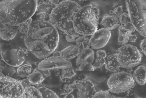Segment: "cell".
Listing matches in <instances>:
<instances>
[{
  "mask_svg": "<svg viewBox=\"0 0 146 101\" xmlns=\"http://www.w3.org/2000/svg\"><path fill=\"white\" fill-rule=\"evenodd\" d=\"M23 42L33 55L43 59L56 50L59 42L58 30L49 21H32L24 35Z\"/></svg>",
  "mask_w": 146,
  "mask_h": 101,
  "instance_id": "1",
  "label": "cell"
},
{
  "mask_svg": "<svg viewBox=\"0 0 146 101\" xmlns=\"http://www.w3.org/2000/svg\"><path fill=\"white\" fill-rule=\"evenodd\" d=\"M38 5V0H3L0 3L1 22L18 26L31 18Z\"/></svg>",
  "mask_w": 146,
  "mask_h": 101,
  "instance_id": "2",
  "label": "cell"
},
{
  "mask_svg": "<svg viewBox=\"0 0 146 101\" xmlns=\"http://www.w3.org/2000/svg\"><path fill=\"white\" fill-rule=\"evenodd\" d=\"M99 14L98 7L94 5L81 7L74 17V29L81 35H91L98 29Z\"/></svg>",
  "mask_w": 146,
  "mask_h": 101,
  "instance_id": "3",
  "label": "cell"
},
{
  "mask_svg": "<svg viewBox=\"0 0 146 101\" xmlns=\"http://www.w3.org/2000/svg\"><path fill=\"white\" fill-rule=\"evenodd\" d=\"M81 7L79 3L72 0L60 2L52 9L49 22L58 30L65 33L73 28L74 17Z\"/></svg>",
  "mask_w": 146,
  "mask_h": 101,
  "instance_id": "4",
  "label": "cell"
},
{
  "mask_svg": "<svg viewBox=\"0 0 146 101\" xmlns=\"http://www.w3.org/2000/svg\"><path fill=\"white\" fill-rule=\"evenodd\" d=\"M125 5L136 31L146 38V0H125Z\"/></svg>",
  "mask_w": 146,
  "mask_h": 101,
  "instance_id": "5",
  "label": "cell"
},
{
  "mask_svg": "<svg viewBox=\"0 0 146 101\" xmlns=\"http://www.w3.org/2000/svg\"><path fill=\"white\" fill-rule=\"evenodd\" d=\"M109 91L114 94H121L131 90L135 86L132 75L125 71H117L110 75L107 80Z\"/></svg>",
  "mask_w": 146,
  "mask_h": 101,
  "instance_id": "6",
  "label": "cell"
},
{
  "mask_svg": "<svg viewBox=\"0 0 146 101\" xmlns=\"http://www.w3.org/2000/svg\"><path fill=\"white\" fill-rule=\"evenodd\" d=\"M117 58L120 67L129 68L138 66L142 59L140 51L130 44L122 45L117 49Z\"/></svg>",
  "mask_w": 146,
  "mask_h": 101,
  "instance_id": "7",
  "label": "cell"
},
{
  "mask_svg": "<svg viewBox=\"0 0 146 101\" xmlns=\"http://www.w3.org/2000/svg\"><path fill=\"white\" fill-rule=\"evenodd\" d=\"M25 94L21 82L14 78L5 75L0 78V95L3 98H20Z\"/></svg>",
  "mask_w": 146,
  "mask_h": 101,
  "instance_id": "8",
  "label": "cell"
},
{
  "mask_svg": "<svg viewBox=\"0 0 146 101\" xmlns=\"http://www.w3.org/2000/svg\"><path fill=\"white\" fill-rule=\"evenodd\" d=\"M1 55L5 64L17 67L26 60L25 51L19 47H10L2 49Z\"/></svg>",
  "mask_w": 146,
  "mask_h": 101,
  "instance_id": "9",
  "label": "cell"
},
{
  "mask_svg": "<svg viewBox=\"0 0 146 101\" xmlns=\"http://www.w3.org/2000/svg\"><path fill=\"white\" fill-rule=\"evenodd\" d=\"M70 67H72V63L68 60L54 56L43 59L38 65V68L40 71L62 70Z\"/></svg>",
  "mask_w": 146,
  "mask_h": 101,
  "instance_id": "10",
  "label": "cell"
},
{
  "mask_svg": "<svg viewBox=\"0 0 146 101\" xmlns=\"http://www.w3.org/2000/svg\"><path fill=\"white\" fill-rule=\"evenodd\" d=\"M90 36L89 39L90 47L93 50H98L103 48L107 45L111 37V32L103 27L98 29Z\"/></svg>",
  "mask_w": 146,
  "mask_h": 101,
  "instance_id": "11",
  "label": "cell"
},
{
  "mask_svg": "<svg viewBox=\"0 0 146 101\" xmlns=\"http://www.w3.org/2000/svg\"><path fill=\"white\" fill-rule=\"evenodd\" d=\"M76 90L78 98H92L96 92L95 85L89 79L76 80Z\"/></svg>",
  "mask_w": 146,
  "mask_h": 101,
  "instance_id": "12",
  "label": "cell"
},
{
  "mask_svg": "<svg viewBox=\"0 0 146 101\" xmlns=\"http://www.w3.org/2000/svg\"><path fill=\"white\" fill-rule=\"evenodd\" d=\"M54 7V6L46 2L40 3L38 4L33 16L36 18L35 20L49 21L50 16Z\"/></svg>",
  "mask_w": 146,
  "mask_h": 101,
  "instance_id": "13",
  "label": "cell"
},
{
  "mask_svg": "<svg viewBox=\"0 0 146 101\" xmlns=\"http://www.w3.org/2000/svg\"><path fill=\"white\" fill-rule=\"evenodd\" d=\"M18 33V26H11L1 22L0 26V36L5 41L13 39Z\"/></svg>",
  "mask_w": 146,
  "mask_h": 101,
  "instance_id": "14",
  "label": "cell"
},
{
  "mask_svg": "<svg viewBox=\"0 0 146 101\" xmlns=\"http://www.w3.org/2000/svg\"><path fill=\"white\" fill-rule=\"evenodd\" d=\"M95 59V51L90 47H87L80 51L76 60V65L78 67L84 62H89L93 63Z\"/></svg>",
  "mask_w": 146,
  "mask_h": 101,
  "instance_id": "15",
  "label": "cell"
},
{
  "mask_svg": "<svg viewBox=\"0 0 146 101\" xmlns=\"http://www.w3.org/2000/svg\"><path fill=\"white\" fill-rule=\"evenodd\" d=\"M104 66L107 70L111 72H116L119 71L120 66L117 58L116 53H112L107 55L105 58Z\"/></svg>",
  "mask_w": 146,
  "mask_h": 101,
  "instance_id": "16",
  "label": "cell"
},
{
  "mask_svg": "<svg viewBox=\"0 0 146 101\" xmlns=\"http://www.w3.org/2000/svg\"><path fill=\"white\" fill-rule=\"evenodd\" d=\"M100 23L103 28L110 31L116 29L120 25L118 18L112 14L105 15L103 17Z\"/></svg>",
  "mask_w": 146,
  "mask_h": 101,
  "instance_id": "17",
  "label": "cell"
},
{
  "mask_svg": "<svg viewBox=\"0 0 146 101\" xmlns=\"http://www.w3.org/2000/svg\"><path fill=\"white\" fill-rule=\"evenodd\" d=\"M80 51V49L76 45H71L60 51V57L69 60L77 56Z\"/></svg>",
  "mask_w": 146,
  "mask_h": 101,
  "instance_id": "18",
  "label": "cell"
},
{
  "mask_svg": "<svg viewBox=\"0 0 146 101\" xmlns=\"http://www.w3.org/2000/svg\"><path fill=\"white\" fill-rule=\"evenodd\" d=\"M133 77L135 82L139 85H144L146 83V66H139L133 71Z\"/></svg>",
  "mask_w": 146,
  "mask_h": 101,
  "instance_id": "19",
  "label": "cell"
},
{
  "mask_svg": "<svg viewBox=\"0 0 146 101\" xmlns=\"http://www.w3.org/2000/svg\"><path fill=\"white\" fill-rule=\"evenodd\" d=\"M27 79L30 84L35 86L42 83L44 80V76L40 70L38 68V70H33L27 77Z\"/></svg>",
  "mask_w": 146,
  "mask_h": 101,
  "instance_id": "20",
  "label": "cell"
},
{
  "mask_svg": "<svg viewBox=\"0 0 146 101\" xmlns=\"http://www.w3.org/2000/svg\"><path fill=\"white\" fill-rule=\"evenodd\" d=\"M33 71L32 64L29 63H23L17 68L16 73L20 78H27Z\"/></svg>",
  "mask_w": 146,
  "mask_h": 101,
  "instance_id": "21",
  "label": "cell"
},
{
  "mask_svg": "<svg viewBox=\"0 0 146 101\" xmlns=\"http://www.w3.org/2000/svg\"><path fill=\"white\" fill-rule=\"evenodd\" d=\"M118 43L119 45H124L129 41L130 35L132 33L124 29L120 25L118 29Z\"/></svg>",
  "mask_w": 146,
  "mask_h": 101,
  "instance_id": "22",
  "label": "cell"
},
{
  "mask_svg": "<svg viewBox=\"0 0 146 101\" xmlns=\"http://www.w3.org/2000/svg\"><path fill=\"white\" fill-rule=\"evenodd\" d=\"M25 94L29 98H42L39 89L34 85L29 84L24 87Z\"/></svg>",
  "mask_w": 146,
  "mask_h": 101,
  "instance_id": "23",
  "label": "cell"
},
{
  "mask_svg": "<svg viewBox=\"0 0 146 101\" xmlns=\"http://www.w3.org/2000/svg\"><path fill=\"white\" fill-rule=\"evenodd\" d=\"M75 45L79 47L80 50H83L87 47H90V40L89 38L85 35H80L75 39Z\"/></svg>",
  "mask_w": 146,
  "mask_h": 101,
  "instance_id": "24",
  "label": "cell"
},
{
  "mask_svg": "<svg viewBox=\"0 0 146 101\" xmlns=\"http://www.w3.org/2000/svg\"><path fill=\"white\" fill-rule=\"evenodd\" d=\"M75 75L76 73L75 71L71 67H70L62 70L61 75L60 77L62 80L66 82L68 79H71Z\"/></svg>",
  "mask_w": 146,
  "mask_h": 101,
  "instance_id": "25",
  "label": "cell"
},
{
  "mask_svg": "<svg viewBox=\"0 0 146 101\" xmlns=\"http://www.w3.org/2000/svg\"><path fill=\"white\" fill-rule=\"evenodd\" d=\"M38 89L41 93L42 98H59L55 92L48 88L42 86L39 87Z\"/></svg>",
  "mask_w": 146,
  "mask_h": 101,
  "instance_id": "26",
  "label": "cell"
},
{
  "mask_svg": "<svg viewBox=\"0 0 146 101\" xmlns=\"http://www.w3.org/2000/svg\"><path fill=\"white\" fill-rule=\"evenodd\" d=\"M66 35L65 38L66 41L69 42H74L75 41V39L80 35L74 29V28L66 31L64 33Z\"/></svg>",
  "mask_w": 146,
  "mask_h": 101,
  "instance_id": "27",
  "label": "cell"
},
{
  "mask_svg": "<svg viewBox=\"0 0 146 101\" xmlns=\"http://www.w3.org/2000/svg\"><path fill=\"white\" fill-rule=\"evenodd\" d=\"M78 71H93L96 70V68L94 67L92 63L89 62H84L82 63H81L80 65H79L77 67Z\"/></svg>",
  "mask_w": 146,
  "mask_h": 101,
  "instance_id": "28",
  "label": "cell"
},
{
  "mask_svg": "<svg viewBox=\"0 0 146 101\" xmlns=\"http://www.w3.org/2000/svg\"><path fill=\"white\" fill-rule=\"evenodd\" d=\"M76 82H77V80H75L72 83L66 84L64 86L61 93L63 95H67V94H70L71 92H72L74 90H76Z\"/></svg>",
  "mask_w": 146,
  "mask_h": 101,
  "instance_id": "29",
  "label": "cell"
},
{
  "mask_svg": "<svg viewBox=\"0 0 146 101\" xmlns=\"http://www.w3.org/2000/svg\"><path fill=\"white\" fill-rule=\"evenodd\" d=\"M31 22H32V19H31V18H30V19L20 24L19 25H18V32L25 35L27 33L29 27V25Z\"/></svg>",
  "mask_w": 146,
  "mask_h": 101,
  "instance_id": "30",
  "label": "cell"
},
{
  "mask_svg": "<svg viewBox=\"0 0 146 101\" xmlns=\"http://www.w3.org/2000/svg\"><path fill=\"white\" fill-rule=\"evenodd\" d=\"M92 98H112V96L108 91L100 90L99 91H96Z\"/></svg>",
  "mask_w": 146,
  "mask_h": 101,
  "instance_id": "31",
  "label": "cell"
},
{
  "mask_svg": "<svg viewBox=\"0 0 146 101\" xmlns=\"http://www.w3.org/2000/svg\"><path fill=\"white\" fill-rule=\"evenodd\" d=\"M105 63V58L101 56H96V58L94 59L93 62V65L94 67L96 68H101Z\"/></svg>",
  "mask_w": 146,
  "mask_h": 101,
  "instance_id": "32",
  "label": "cell"
},
{
  "mask_svg": "<svg viewBox=\"0 0 146 101\" xmlns=\"http://www.w3.org/2000/svg\"><path fill=\"white\" fill-rule=\"evenodd\" d=\"M120 25H124L130 21L129 17L127 13L123 12L121 15L118 17Z\"/></svg>",
  "mask_w": 146,
  "mask_h": 101,
  "instance_id": "33",
  "label": "cell"
},
{
  "mask_svg": "<svg viewBox=\"0 0 146 101\" xmlns=\"http://www.w3.org/2000/svg\"><path fill=\"white\" fill-rule=\"evenodd\" d=\"M124 29L128 31H130L131 33H133L136 31L135 30V28L134 27V26L133 25V24L129 21L124 25H120Z\"/></svg>",
  "mask_w": 146,
  "mask_h": 101,
  "instance_id": "34",
  "label": "cell"
},
{
  "mask_svg": "<svg viewBox=\"0 0 146 101\" xmlns=\"http://www.w3.org/2000/svg\"><path fill=\"white\" fill-rule=\"evenodd\" d=\"M123 12V9L122 6H118L116 7H115L113 10L110 11L111 14L113 15L116 17H117V18L121 15V14Z\"/></svg>",
  "mask_w": 146,
  "mask_h": 101,
  "instance_id": "35",
  "label": "cell"
},
{
  "mask_svg": "<svg viewBox=\"0 0 146 101\" xmlns=\"http://www.w3.org/2000/svg\"><path fill=\"white\" fill-rule=\"evenodd\" d=\"M140 48L142 52L146 56V38L141 41L140 43Z\"/></svg>",
  "mask_w": 146,
  "mask_h": 101,
  "instance_id": "36",
  "label": "cell"
},
{
  "mask_svg": "<svg viewBox=\"0 0 146 101\" xmlns=\"http://www.w3.org/2000/svg\"><path fill=\"white\" fill-rule=\"evenodd\" d=\"M95 54V55H96V56H101L104 58H106L107 55L106 51L102 49H98Z\"/></svg>",
  "mask_w": 146,
  "mask_h": 101,
  "instance_id": "37",
  "label": "cell"
},
{
  "mask_svg": "<svg viewBox=\"0 0 146 101\" xmlns=\"http://www.w3.org/2000/svg\"><path fill=\"white\" fill-rule=\"evenodd\" d=\"M45 2L49 3L54 7L56 6L60 2L59 0H46Z\"/></svg>",
  "mask_w": 146,
  "mask_h": 101,
  "instance_id": "38",
  "label": "cell"
},
{
  "mask_svg": "<svg viewBox=\"0 0 146 101\" xmlns=\"http://www.w3.org/2000/svg\"><path fill=\"white\" fill-rule=\"evenodd\" d=\"M137 39V36L136 34H133L132 33L130 35L129 38V41L130 42H135Z\"/></svg>",
  "mask_w": 146,
  "mask_h": 101,
  "instance_id": "39",
  "label": "cell"
},
{
  "mask_svg": "<svg viewBox=\"0 0 146 101\" xmlns=\"http://www.w3.org/2000/svg\"><path fill=\"white\" fill-rule=\"evenodd\" d=\"M53 56H57V57H60V51H56L55 50L53 52Z\"/></svg>",
  "mask_w": 146,
  "mask_h": 101,
  "instance_id": "40",
  "label": "cell"
},
{
  "mask_svg": "<svg viewBox=\"0 0 146 101\" xmlns=\"http://www.w3.org/2000/svg\"><path fill=\"white\" fill-rule=\"evenodd\" d=\"M72 1H75V2H76L78 3H79L83 2L85 0H72Z\"/></svg>",
  "mask_w": 146,
  "mask_h": 101,
  "instance_id": "41",
  "label": "cell"
}]
</instances>
